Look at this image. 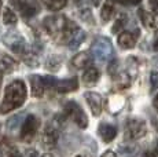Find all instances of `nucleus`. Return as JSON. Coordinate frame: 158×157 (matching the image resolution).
I'll use <instances>...</instances> for the list:
<instances>
[{"mask_svg": "<svg viewBox=\"0 0 158 157\" xmlns=\"http://www.w3.org/2000/svg\"><path fill=\"white\" fill-rule=\"evenodd\" d=\"M44 28L58 43H68L72 37L78 32V26L74 22L69 21L63 15L47 17L44 19Z\"/></svg>", "mask_w": 158, "mask_h": 157, "instance_id": "1", "label": "nucleus"}, {"mask_svg": "<svg viewBox=\"0 0 158 157\" xmlns=\"http://www.w3.org/2000/svg\"><path fill=\"white\" fill-rule=\"evenodd\" d=\"M26 99V87L22 80H15L6 87L4 98L0 105V113H8V112L17 109L25 102Z\"/></svg>", "mask_w": 158, "mask_h": 157, "instance_id": "2", "label": "nucleus"}, {"mask_svg": "<svg viewBox=\"0 0 158 157\" xmlns=\"http://www.w3.org/2000/svg\"><path fill=\"white\" fill-rule=\"evenodd\" d=\"M92 54L98 61H109L110 57L113 55V46H111L110 40L106 37H98L95 41L92 43Z\"/></svg>", "mask_w": 158, "mask_h": 157, "instance_id": "3", "label": "nucleus"}, {"mask_svg": "<svg viewBox=\"0 0 158 157\" xmlns=\"http://www.w3.org/2000/svg\"><path fill=\"white\" fill-rule=\"evenodd\" d=\"M147 132V124L140 119H128L125 124V138L129 141H136L143 138Z\"/></svg>", "mask_w": 158, "mask_h": 157, "instance_id": "4", "label": "nucleus"}, {"mask_svg": "<svg viewBox=\"0 0 158 157\" xmlns=\"http://www.w3.org/2000/svg\"><path fill=\"white\" fill-rule=\"evenodd\" d=\"M65 112L68 116H70L73 119V121L76 123L80 128H87L88 125V119L85 116V113H84V110L80 108V105L77 104V102L74 101H70L66 104L65 106Z\"/></svg>", "mask_w": 158, "mask_h": 157, "instance_id": "5", "label": "nucleus"}, {"mask_svg": "<svg viewBox=\"0 0 158 157\" xmlns=\"http://www.w3.org/2000/svg\"><path fill=\"white\" fill-rule=\"evenodd\" d=\"M39 127H40V120L35 114H28V117L22 124V129H21V139L25 142H30L35 138Z\"/></svg>", "mask_w": 158, "mask_h": 157, "instance_id": "6", "label": "nucleus"}, {"mask_svg": "<svg viewBox=\"0 0 158 157\" xmlns=\"http://www.w3.org/2000/svg\"><path fill=\"white\" fill-rule=\"evenodd\" d=\"M84 96H85L87 104L89 105V109L92 112V114L98 117L102 112V96L98 92H92V91L85 92Z\"/></svg>", "mask_w": 158, "mask_h": 157, "instance_id": "7", "label": "nucleus"}, {"mask_svg": "<svg viewBox=\"0 0 158 157\" xmlns=\"http://www.w3.org/2000/svg\"><path fill=\"white\" fill-rule=\"evenodd\" d=\"M58 138H59V131H58V127L54 124H48L47 128L44 129L43 134V145L45 147H52L56 145Z\"/></svg>", "mask_w": 158, "mask_h": 157, "instance_id": "8", "label": "nucleus"}, {"mask_svg": "<svg viewBox=\"0 0 158 157\" xmlns=\"http://www.w3.org/2000/svg\"><path fill=\"white\" fill-rule=\"evenodd\" d=\"M56 91L60 92V94H66V92H72L76 91L78 88V81L76 77L72 78H65V80H59L56 83Z\"/></svg>", "mask_w": 158, "mask_h": 157, "instance_id": "9", "label": "nucleus"}, {"mask_svg": "<svg viewBox=\"0 0 158 157\" xmlns=\"http://www.w3.org/2000/svg\"><path fill=\"white\" fill-rule=\"evenodd\" d=\"M92 62V55L91 53H87V51H83V53H78L76 57H73L72 63L78 69H84L87 66L91 65Z\"/></svg>", "mask_w": 158, "mask_h": 157, "instance_id": "10", "label": "nucleus"}, {"mask_svg": "<svg viewBox=\"0 0 158 157\" xmlns=\"http://www.w3.org/2000/svg\"><path fill=\"white\" fill-rule=\"evenodd\" d=\"M118 46L124 50H128V48H133L136 44V37L133 33L131 32H123L118 36Z\"/></svg>", "mask_w": 158, "mask_h": 157, "instance_id": "11", "label": "nucleus"}, {"mask_svg": "<svg viewBox=\"0 0 158 157\" xmlns=\"http://www.w3.org/2000/svg\"><path fill=\"white\" fill-rule=\"evenodd\" d=\"M99 135L103 142H111L117 135V128L111 124H101L99 125Z\"/></svg>", "mask_w": 158, "mask_h": 157, "instance_id": "12", "label": "nucleus"}, {"mask_svg": "<svg viewBox=\"0 0 158 157\" xmlns=\"http://www.w3.org/2000/svg\"><path fill=\"white\" fill-rule=\"evenodd\" d=\"M30 86H32V95L33 96H43L44 94V80L40 76H30Z\"/></svg>", "mask_w": 158, "mask_h": 157, "instance_id": "13", "label": "nucleus"}, {"mask_svg": "<svg viewBox=\"0 0 158 157\" xmlns=\"http://www.w3.org/2000/svg\"><path fill=\"white\" fill-rule=\"evenodd\" d=\"M99 76H101V73H99V70L96 68H88L85 69V72L83 74V81L87 86H94L98 81Z\"/></svg>", "mask_w": 158, "mask_h": 157, "instance_id": "14", "label": "nucleus"}, {"mask_svg": "<svg viewBox=\"0 0 158 157\" xmlns=\"http://www.w3.org/2000/svg\"><path fill=\"white\" fill-rule=\"evenodd\" d=\"M115 13V6L113 3V0H107V2L103 4L102 11H101V17L105 22H107L109 19H111V17L114 15Z\"/></svg>", "mask_w": 158, "mask_h": 157, "instance_id": "15", "label": "nucleus"}, {"mask_svg": "<svg viewBox=\"0 0 158 157\" xmlns=\"http://www.w3.org/2000/svg\"><path fill=\"white\" fill-rule=\"evenodd\" d=\"M138 15H139L142 23H143L146 28H154V17H153V14H148L147 11L143 10V8H139Z\"/></svg>", "mask_w": 158, "mask_h": 157, "instance_id": "16", "label": "nucleus"}, {"mask_svg": "<svg viewBox=\"0 0 158 157\" xmlns=\"http://www.w3.org/2000/svg\"><path fill=\"white\" fill-rule=\"evenodd\" d=\"M69 0H43L44 6L51 11H59L68 4Z\"/></svg>", "mask_w": 158, "mask_h": 157, "instance_id": "17", "label": "nucleus"}, {"mask_svg": "<svg viewBox=\"0 0 158 157\" xmlns=\"http://www.w3.org/2000/svg\"><path fill=\"white\" fill-rule=\"evenodd\" d=\"M84 39H85V33H84L83 31H81V29H78V32L76 33V35L72 37V40L69 41V44H68V46L70 47L72 50H74V48H77V47L80 46L81 43H83V41H84Z\"/></svg>", "mask_w": 158, "mask_h": 157, "instance_id": "18", "label": "nucleus"}, {"mask_svg": "<svg viewBox=\"0 0 158 157\" xmlns=\"http://www.w3.org/2000/svg\"><path fill=\"white\" fill-rule=\"evenodd\" d=\"M15 66H17V63H15V61L11 57H8V55L2 57V68L4 69L7 73H11L15 69Z\"/></svg>", "mask_w": 158, "mask_h": 157, "instance_id": "19", "label": "nucleus"}, {"mask_svg": "<svg viewBox=\"0 0 158 157\" xmlns=\"http://www.w3.org/2000/svg\"><path fill=\"white\" fill-rule=\"evenodd\" d=\"M3 22L6 25H14V23H17V15H15V13L11 8L6 7L4 13H3Z\"/></svg>", "mask_w": 158, "mask_h": 157, "instance_id": "20", "label": "nucleus"}, {"mask_svg": "<svg viewBox=\"0 0 158 157\" xmlns=\"http://www.w3.org/2000/svg\"><path fill=\"white\" fill-rule=\"evenodd\" d=\"M136 153L135 146H128V147H121L120 149V157H133Z\"/></svg>", "mask_w": 158, "mask_h": 157, "instance_id": "21", "label": "nucleus"}, {"mask_svg": "<svg viewBox=\"0 0 158 157\" xmlns=\"http://www.w3.org/2000/svg\"><path fill=\"white\" fill-rule=\"evenodd\" d=\"M59 66H60L59 58H56V57H51V58H48L47 68L50 69V70H56V69L59 68Z\"/></svg>", "mask_w": 158, "mask_h": 157, "instance_id": "22", "label": "nucleus"}, {"mask_svg": "<svg viewBox=\"0 0 158 157\" xmlns=\"http://www.w3.org/2000/svg\"><path fill=\"white\" fill-rule=\"evenodd\" d=\"M43 80H44V87H47V88L52 90V88H55V87H56L58 80H56L55 77H52V76H45V77H43Z\"/></svg>", "mask_w": 158, "mask_h": 157, "instance_id": "23", "label": "nucleus"}, {"mask_svg": "<svg viewBox=\"0 0 158 157\" xmlns=\"http://www.w3.org/2000/svg\"><path fill=\"white\" fill-rule=\"evenodd\" d=\"M150 83H151V90H157L158 88V72H151Z\"/></svg>", "mask_w": 158, "mask_h": 157, "instance_id": "24", "label": "nucleus"}, {"mask_svg": "<svg viewBox=\"0 0 158 157\" xmlns=\"http://www.w3.org/2000/svg\"><path fill=\"white\" fill-rule=\"evenodd\" d=\"M22 116H23V114H18V116L13 117V119L8 121V128H10V129H14L15 127L19 124V121H21V119H22Z\"/></svg>", "mask_w": 158, "mask_h": 157, "instance_id": "25", "label": "nucleus"}, {"mask_svg": "<svg viewBox=\"0 0 158 157\" xmlns=\"http://www.w3.org/2000/svg\"><path fill=\"white\" fill-rule=\"evenodd\" d=\"M143 157H158V141L150 150H147V152L144 153Z\"/></svg>", "mask_w": 158, "mask_h": 157, "instance_id": "26", "label": "nucleus"}, {"mask_svg": "<svg viewBox=\"0 0 158 157\" xmlns=\"http://www.w3.org/2000/svg\"><path fill=\"white\" fill-rule=\"evenodd\" d=\"M107 70L110 72V74H115V72H118V62L115 61V59H113V61H111V63L110 65H109V68H107Z\"/></svg>", "mask_w": 158, "mask_h": 157, "instance_id": "27", "label": "nucleus"}, {"mask_svg": "<svg viewBox=\"0 0 158 157\" xmlns=\"http://www.w3.org/2000/svg\"><path fill=\"white\" fill-rule=\"evenodd\" d=\"M124 23H125V17H121V19H118L117 22L114 23V26H113V32L115 33V32H118L121 28L124 26Z\"/></svg>", "mask_w": 158, "mask_h": 157, "instance_id": "28", "label": "nucleus"}, {"mask_svg": "<svg viewBox=\"0 0 158 157\" xmlns=\"http://www.w3.org/2000/svg\"><path fill=\"white\" fill-rule=\"evenodd\" d=\"M118 2L125 4V6H136V4H139L142 0H118Z\"/></svg>", "mask_w": 158, "mask_h": 157, "instance_id": "29", "label": "nucleus"}, {"mask_svg": "<svg viewBox=\"0 0 158 157\" xmlns=\"http://www.w3.org/2000/svg\"><path fill=\"white\" fill-rule=\"evenodd\" d=\"M148 2H150L153 14H158V0H148Z\"/></svg>", "mask_w": 158, "mask_h": 157, "instance_id": "30", "label": "nucleus"}, {"mask_svg": "<svg viewBox=\"0 0 158 157\" xmlns=\"http://www.w3.org/2000/svg\"><path fill=\"white\" fill-rule=\"evenodd\" d=\"M8 157H22V156L17 149H11V152L8 153Z\"/></svg>", "mask_w": 158, "mask_h": 157, "instance_id": "31", "label": "nucleus"}, {"mask_svg": "<svg viewBox=\"0 0 158 157\" xmlns=\"http://www.w3.org/2000/svg\"><path fill=\"white\" fill-rule=\"evenodd\" d=\"M25 157H39V153L36 152V150H28V152H26V156Z\"/></svg>", "mask_w": 158, "mask_h": 157, "instance_id": "32", "label": "nucleus"}, {"mask_svg": "<svg viewBox=\"0 0 158 157\" xmlns=\"http://www.w3.org/2000/svg\"><path fill=\"white\" fill-rule=\"evenodd\" d=\"M102 157H117V156H115V153H114V152H111V150H107V152L103 153Z\"/></svg>", "mask_w": 158, "mask_h": 157, "instance_id": "33", "label": "nucleus"}, {"mask_svg": "<svg viewBox=\"0 0 158 157\" xmlns=\"http://www.w3.org/2000/svg\"><path fill=\"white\" fill-rule=\"evenodd\" d=\"M153 48H154V50H156V51H158V32H156V39H154Z\"/></svg>", "mask_w": 158, "mask_h": 157, "instance_id": "34", "label": "nucleus"}, {"mask_svg": "<svg viewBox=\"0 0 158 157\" xmlns=\"http://www.w3.org/2000/svg\"><path fill=\"white\" fill-rule=\"evenodd\" d=\"M153 105H154V108H156V110L158 112V94H157V96L154 98V102H153Z\"/></svg>", "mask_w": 158, "mask_h": 157, "instance_id": "35", "label": "nucleus"}, {"mask_svg": "<svg viewBox=\"0 0 158 157\" xmlns=\"http://www.w3.org/2000/svg\"><path fill=\"white\" fill-rule=\"evenodd\" d=\"M94 6H99V3H101V0H92Z\"/></svg>", "mask_w": 158, "mask_h": 157, "instance_id": "36", "label": "nucleus"}, {"mask_svg": "<svg viewBox=\"0 0 158 157\" xmlns=\"http://www.w3.org/2000/svg\"><path fill=\"white\" fill-rule=\"evenodd\" d=\"M41 157H54V156L50 155V153H47V155H44V156H41Z\"/></svg>", "mask_w": 158, "mask_h": 157, "instance_id": "37", "label": "nucleus"}, {"mask_svg": "<svg viewBox=\"0 0 158 157\" xmlns=\"http://www.w3.org/2000/svg\"><path fill=\"white\" fill-rule=\"evenodd\" d=\"M0 86H2V73H0Z\"/></svg>", "mask_w": 158, "mask_h": 157, "instance_id": "38", "label": "nucleus"}, {"mask_svg": "<svg viewBox=\"0 0 158 157\" xmlns=\"http://www.w3.org/2000/svg\"><path fill=\"white\" fill-rule=\"evenodd\" d=\"M0 8H2V0H0Z\"/></svg>", "mask_w": 158, "mask_h": 157, "instance_id": "39", "label": "nucleus"}, {"mask_svg": "<svg viewBox=\"0 0 158 157\" xmlns=\"http://www.w3.org/2000/svg\"><path fill=\"white\" fill-rule=\"evenodd\" d=\"M0 157H2V150H0Z\"/></svg>", "mask_w": 158, "mask_h": 157, "instance_id": "40", "label": "nucleus"}, {"mask_svg": "<svg viewBox=\"0 0 158 157\" xmlns=\"http://www.w3.org/2000/svg\"><path fill=\"white\" fill-rule=\"evenodd\" d=\"M77 157H80V156H77Z\"/></svg>", "mask_w": 158, "mask_h": 157, "instance_id": "41", "label": "nucleus"}, {"mask_svg": "<svg viewBox=\"0 0 158 157\" xmlns=\"http://www.w3.org/2000/svg\"><path fill=\"white\" fill-rule=\"evenodd\" d=\"M0 128H2V127H0Z\"/></svg>", "mask_w": 158, "mask_h": 157, "instance_id": "42", "label": "nucleus"}]
</instances>
